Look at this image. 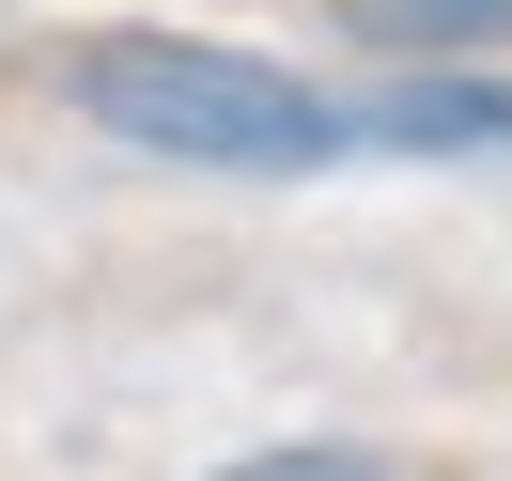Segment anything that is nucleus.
<instances>
[{
  "label": "nucleus",
  "instance_id": "f257e3e1",
  "mask_svg": "<svg viewBox=\"0 0 512 481\" xmlns=\"http://www.w3.org/2000/svg\"><path fill=\"white\" fill-rule=\"evenodd\" d=\"M63 109L94 140L156 171H249V187H295V171L357 156V94L264 63V47H202V32H94L63 47Z\"/></svg>",
  "mask_w": 512,
  "mask_h": 481
},
{
  "label": "nucleus",
  "instance_id": "f03ea898",
  "mask_svg": "<svg viewBox=\"0 0 512 481\" xmlns=\"http://www.w3.org/2000/svg\"><path fill=\"white\" fill-rule=\"evenodd\" d=\"M357 156H512V78L404 63L388 94H357Z\"/></svg>",
  "mask_w": 512,
  "mask_h": 481
},
{
  "label": "nucleus",
  "instance_id": "7ed1b4c3",
  "mask_svg": "<svg viewBox=\"0 0 512 481\" xmlns=\"http://www.w3.org/2000/svg\"><path fill=\"white\" fill-rule=\"evenodd\" d=\"M342 32L388 47V63H497V47H512V0H342Z\"/></svg>",
  "mask_w": 512,
  "mask_h": 481
},
{
  "label": "nucleus",
  "instance_id": "20e7f679",
  "mask_svg": "<svg viewBox=\"0 0 512 481\" xmlns=\"http://www.w3.org/2000/svg\"><path fill=\"white\" fill-rule=\"evenodd\" d=\"M202 481H404V466L357 450V435H280V450H233V466H202Z\"/></svg>",
  "mask_w": 512,
  "mask_h": 481
}]
</instances>
